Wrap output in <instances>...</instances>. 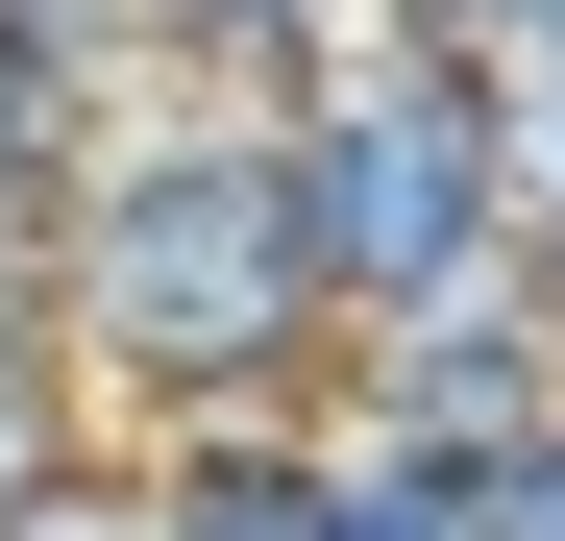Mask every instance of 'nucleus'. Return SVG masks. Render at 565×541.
I'll return each instance as SVG.
<instances>
[{
  "label": "nucleus",
  "instance_id": "nucleus-6",
  "mask_svg": "<svg viewBox=\"0 0 565 541\" xmlns=\"http://www.w3.org/2000/svg\"><path fill=\"white\" fill-rule=\"evenodd\" d=\"M0 541H172V492H148V443H74V468L0 517Z\"/></svg>",
  "mask_w": 565,
  "mask_h": 541
},
{
  "label": "nucleus",
  "instance_id": "nucleus-2",
  "mask_svg": "<svg viewBox=\"0 0 565 541\" xmlns=\"http://www.w3.org/2000/svg\"><path fill=\"white\" fill-rule=\"evenodd\" d=\"M270 124H296V222H320L344 344L492 296V270L541 246V172H516V124H492V74H443V50H394V25H369L344 74H296Z\"/></svg>",
  "mask_w": 565,
  "mask_h": 541
},
{
  "label": "nucleus",
  "instance_id": "nucleus-5",
  "mask_svg": "<svg viewBox=\"0 0 565 541\" xmlns=\"http://www.w3.org/2000/svg\"><path fill=\"white\" fill-rule=\"evenodd\" d=\"M344 50H369V0H172V74H198V99H296Z\"/></svg>",
  "mask_w": 565,
  "mask_h": 541
},
{
  "label": "nucleus",
  "instance_id": "nucleus-9",
  "mask_svg": "<svg viewBox=\"0 0 565 541\" xmlns=\"http://www.w3.org/2000/svg\"><path fill=\"white\" fill-rule=\"evenodd\" d=\"M369 25H394V50H443V74H516L565 0H369Z\"/></svg>",
  "mask_w": 565,
  "mask_h": 541
},
{
  "label": "nucleus",
  "instance_id": "nucleus-1",
  "mask_svg": "<svg viewBox=\"0 0 565 541\" xmlns=\"http://www.w3.org/2000/svg\"><path fill=\"white\" fill-rule=\"evenodd\" d=\"M50 344L74 394H124L148 443L198 418H344V296H320V222H296V124L270 99H124L74 148V222H50Z\"/></svg>",
  "mask_w": 565,
  "mask_h": 541
},
{
  "label": "nucleus",
  "instance_id": "nucleus-7",
  "mask_svg": "<svg viewBox=\"0 0 565 541\" xmlns=\"http://www.w3.org/2000/svg\"><path fill=\"white\" fill-rule=\"evenodd\" d=\"M74 468V344H0V517Z\"/></svg>",
  "mask_w": 565,
  "mask_h": 541
},
{
  "label": "nucleus",
  "instance_id": "nucleus-3",
  "mask_svg": "<svg viewBox=\"0 0 565 541\" xmlns=\"http://www.w3.org/2000/svg\"><path fill=\"white\" fill-rule=\"evenodd\" d=\"M344 443H565V320H541V246L443 320H369L344 344Z\"/></svg>",
  "mask_w": 565,
  "mask_h": 541
},
{
  "label": "nucleus",
  "instance_id": "nucleus-10",
  "mask_svg": "<svg viewBox=\"0 0 565 541\" xmlns=\"http://www.w3.org/2000/svg\"><path fill=\"white\" fill-rule=\"evenodd\" d=\"M541 320H565V198H541Z\"/></svg>",
  "mask_w": 565,
  "mask_h": 541
},
{
  "label": "nucleus",
  "instance_id": "nucleus-8",
  "mask_svg": "<svg viewBox=\"0 0 565 541\" xmlns=\"http://www.w3.org/2000/svg\"><path fill=\"white\" fill-rule=\"evenodd\" d=\"M50 222H74V172L0 148V344H50Z\"/></svg>",
  "mask_w": 565,
  "mask_h": 541
},
{
  "label": "nucleus",
  "instance_id": "nucleus-4",
  "mask_svg": "<svg viewBox=\"0 0 565 541\" xmlns=\"http://www.w3.org/2000/svg\"><path fill=\"white\" fill-rule=\"evenodd\" d=\"M148 492L172 541H344V418H198V443H148Z\"/></svg>",
  "mask_w": 565,
  "mask_h": 541
}]
</instances>
